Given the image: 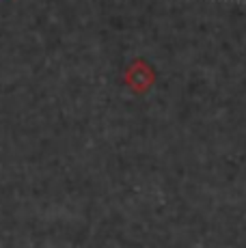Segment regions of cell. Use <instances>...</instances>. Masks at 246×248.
<instances>
[{"label":"cell","instance_id":"1","mask_svg":"<svg viewBox=\"0 0 246 248\" xmlns=\"http://www.w3.org/2000/svg\"><path fill=\"white\" fill-rule=\"evenodd\" d=\"M123 82L134 95H145L155 84V69L145 59H134L123 71Z\"/></svg>","mask_w":246,"mask_h":248}]
</instances>
